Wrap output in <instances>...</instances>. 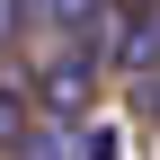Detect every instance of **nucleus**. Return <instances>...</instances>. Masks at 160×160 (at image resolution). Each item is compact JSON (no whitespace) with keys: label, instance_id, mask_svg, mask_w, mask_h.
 Segmentation results:
<instances>
[{"label":"nucleus","instance_id":"obj_2","mask_svg":"<svg viewBox=\"0 0 160 160\" xmlns=\"http://www.w3.org/2000/svg\"><path fill=\"white\" fill-rule=\"evenodd\" d=\"M116 71H133V80L160 71V0H125V27H116Z\"/></svg>","mask_w":160,"mask_h":160},{"label":"nucleus","instance_id":"obj_1","mask_svg":"<svg viewBox=\"0 0 160 160\" xmlns=\"http://www.w3.org/2000/svg\"><path fill=\"white\" fill-rule=\"evenodd\" d=\"M89 98H98V53L89 45H71L62 62L36 80V107H45V116H89Z\"/></svg>","mask_w":160,"mask_h":160},{"label":"nucleus","instance_id":"obj_6","mask_svg":"<svg viewBox=\"0 0 160 160\" xmlns=\"http://www.w3.org/2000/svg\"><path fill=\"white\" fill-rule=\"evenodd\" d=\"M80 160H116V133H80Z\"/></svg>","mask_w":160,"mask_h":160},{"label":"nucleus","instance_id":"obj_5","mask_svg":"<svg viewBox=\"0 0 160 160\" xmlns=\"http://www.w3.org/2000/svg\"><path fill=\"white\" fill-rule=\"evenodd\" d=\"M27 9H36V0H0V45L18 36V18H27Z\"/></svg>","mask_w":160,"mask_h":160},{"label":"nucleus","instance_id":"obj_4","mask_svg":"<svg viewBox=\"0 0 160 160\" xmlns=\"http://www.w3.org/2000/svg\"><path fill=\"white\" fill-rule=\"evenodd\" d=\"M27 125H36V89H27V80H0V151H9Z\"/></svg>","mask_w":160,"mask_h":160},{"label":"nucleus","instance_id":"obj_3","mask_svg":"<svg viewBox=\"0 0 160 160\" xmlns=\"http://www.w3.org/2000/svg\"><path fill=\"white\" fill-rule=\"evenodd\" d=\"M80 133H89L80 116H36L9 151H18V160H80Z\"/></svg>","mask_w":160,"mask_h":160},{"label":"nucleus","instance_id":"obj_7","mask_svg":"<svg viewBox=\"0 0 160 160\" xmlns=\"http://www.w3.org/2000/svg\"><path fill=\"white\" fill-rule=\"evenodd\" d=\"M142 107H151V116H160V71H151V80H142Z\"/></svg>","mask_w":160,"mask_h":160}]
</instances>
